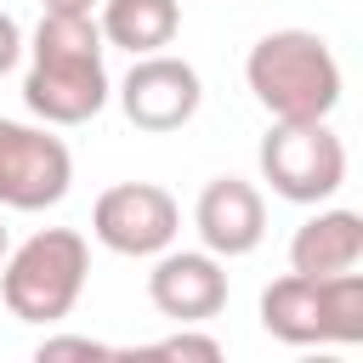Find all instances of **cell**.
Listing matches in <instances>:
<instances>
[{"mask_svg":"<svg viewBox=\"0 0 363 363\" xmlns=\"http://www.w3.org/2000/svg\"><path fill=\"white\" fill-rule=\"evenodd\" d=\"M23 102L45 125H85L108 108L102 28L91 11H45L28 40Z\"/></svg>","mask_w":363,"mask_h":363,"instance_id":"cell-1","label":"cell"},{"mask_svg":"<svg viewBox=\"0 0 363 363\" xmlns=\"http://www.w3.org/2000/svg\"><path fill=\"white\" fill-rule=\"evenodd\" d=\"M244 79L255 91V102L272 113V119H329L340 108V62L329 51L323 34L312 28H272L250 45L244 57Z\"/></svg>","mask_w":363,"mask_h":363,"instance_id":"cell-2","label":"cell"},{"mask_svg":"<svg viewBox=\"0 0 363 363\" xmlns=\"http://www.w3.org/2000/svg\"><path fill=\"white\" fill-rule=\"evenodd\" d=\"M91 272V244L74 227H40L0 261V301L17 323H62Z\"/></svg>","mask_w":363,"mask_h":363,"instance_id":"cell-3","label":"cell"},{"mask_svg":"<svg viewBox=\"0 0 363 363\" xmlns=\"http://www.w3.org/2000/svg\"><path fill=\"white\" fill-rule=\"evenodd\" d=\"M261 329L284 346H357L363 340V272L306 278L284 272L261 289Z\"/></svg>","mask_w":363,"mask_h":363,"instance_id":"cell-4","label":"cell"},{"mask_svg":"<svg viewBox=\"0 0 363 363\" xmlns=\"http://www.w3.org/2000/svg\"><path fill=\"white\" fill-rule=\"evenodd\" d=\"M261 182H272L289 204H323L346 182V142L329 130V119H278L261 136Z\"/></svg>","mask_w":363,"mask_h":363,"instance_id":"cell-5","label":"cell"},{"mask_svg":"<svg viewBox=\"0 0 363 363\" xmlns=\"http://www.w3.org/2000/svg\"><path fill=\"white\" fill-rule=\"evenodd\" d=\"M74 187V153L45 125L0 119V210H51Z\"/></svg>","mask_w":363,"mask_h":363,"instance_id":"cell-6","label":"cell"},{"mask_svg":"<svg viewBox=\"0 0 363 363\" xmlns=\"http://www.w3.org/2000/svg\"><path fill=\"white\" fill-rule=\"evenodd\" d=\"M91 233L113 255H159L182 233V210L159 182H113L91 204Z\"/></svg>","mask_w":363,"mask_h":363,"instance_id":"cell-7","label":"cell"},{"mask_svg":"<svg viewBox=\"0 0 363 363\" xmlns=\"http://www.w3.org/2000/svg\"><path fill=\"white\" fill-rule=\"evenodd\" d=\"M204 102V85H199V68L170 57V51H147L130 62V74L119 79V108L136 130H182Z\"/></svg>","mask_w":363,"mask_h":363,"instance_id":"cell-8","label":"cell"},{"mask_svg":"<svg viewBox=\"0 0 363 363\" xmlns=\"http://www.w3.org/2000/svg\"><path fill=\"white\" fill-rule=\"evenodd\" d=\"M147 301L159 318L176 323H210L227 306V267L210 250H159L147 272Z\"/></svg>","mask_w":363,"mask_h":363,"instance_id":"cell-9","label":"cell"},{"mask_svg":"<svg viewBox=\"0 0 363 363\" xmlns=\"http://www.w3.org/2000/svg\"><path fill=\"white\" fill-rule=\"evenodd\" d=\"M193 227L210 255H221V261L250 255L267 238V199L244 176H216V182H204V193L193 204Z\"/></svg>","mask_w":363,"mask_h":363,"instance_id":"cell-10","label":"cell"},{"mask_svg":"<svg viewBox=\"0 0 363 363\" xmlns=\"http://www.w3.org/2000/svg\"><path fill=\"white\" fill-rule=\"evenodd\" d=\"M357 261H363V216L357 210H318L289 238V272L335 278V272H352Z\"/></svg>","mask_w":363,"mask_h":363,"instance_id":"cell-11","label":"cell"},{"mask_svg":"<svg viewBox=\"0 0 363 363\" xmlns=\"http://www.w3.org/2000/svg\"><path fill=\"white\" fill-rule=\"evenodd\" d=\"M102 45H125L130 57L164 51L182 28V0H102Z\"/></svg>","mask_w":363,"mask_h":363,"instance_id":"cell-12","label":"cell"},{"mask_svg":"<svg viewBox=\"0 0 363 363\" xmlns=\"http://www.w3.org/2000/svg\"><path fill=\"white\" fill-rule=\"evenodd\" d=\"M153 357H199V363H216L221 357V340L216 335H193V323H182V335H164L147 346Z\"/></svg>","mask_w":363,"mask_h":363,"instance_id":"cell-13","label":"cell"},{"mask_svg":"<svg viewBox=\"0 0 363 363\" xmlns=\"http://www.w3.org/2000/svg\"><path fill=\"white\" fill-rule=\"evenodd\" d=\"M34 357H40V363H57V357H108V346L91 340V335H45V340L34 346Z\"/></svg>","mask_w":363,"mask_h":363,"instance_id":"cell-14","label":"cell"},{"mask_svg":"<svg viewBox=\"0 0 363 363\" xmlns=\"http://www.w3.org/2000/svg\"><path fill=\"white\" fill-rule=\"evenodd\" d=\"M17 57H23V28H17L11 11H0V74H11Z\"/></svg>","mask_w":363,"mask_h":363,"instance_id":"cell-15","label":"cell"},{"mask_svg":"<svg viewBox=\"0 0 363 363\" xmlns=\"http://www.w3.org/2000/svg\"><path fill=\"white\" fill-rule=\"evenodd\" d=\"M40 6H45V11H91L96 0H40Z\"/></svg>","mask_w":363,"mask_h":363,"instance_id":"cell-16","label":"cell"},{"mask_svg":"<svg viewBox=\"0 0 363 363\" xmlns=\"http://www.w3.org/2000/svg\"><path fill=\"white\" fill-rule=\"evenodd\" d=\"M6 250H11V238H6V221H0V261H6Z\"/></svg>","mask_w":363,"mask_h":363,"instance_id":"cell-17","label":"cell"}]
</instances>
